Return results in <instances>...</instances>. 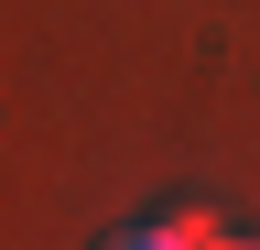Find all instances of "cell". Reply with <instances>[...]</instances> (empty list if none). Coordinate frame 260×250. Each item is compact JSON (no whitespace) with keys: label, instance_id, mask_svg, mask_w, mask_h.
Wrapping results in <instances>:
<instances>
[{"label":"cell","instance_id":"cell-1","mask_svg":"<svg viewBox=\"0 0 260 250\" xmlns=\"http://www.w3.org/2000/svg\"><path fill=\"white\" fill-rule=\"evenodd\" d=\"M98 250H217V217H141V229H109Z\"/></svg>","mask_w":260,"mask_h":250},{"label":"cell","instance_id":"cell-2","mask_svg":"<svg viewBox=\"0 0 260 250\" xmlns=\"http://www.w3.org/2000/svg\"><path fill=\"white\" fill-rule=\"evenodd\" d=\"M217 250H260V239H217Z\"/></svg>","mask_w":260,"mask_h":250}]
</instances>
